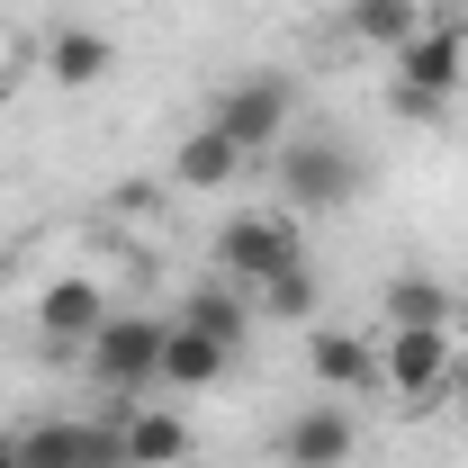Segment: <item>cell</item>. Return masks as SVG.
I'll return each instance as SVG.
<instances>
[{
	"instance_id": "1",
	"label": "cell",
	"mask_w": 468,
	"mask_h": 468,
	"mask_svg": "<svg viewBox=\"0 0 468 468\" xmlns=\"http://www.w3.org/2000/svg\"><path fill=\"white\" fill-rule=\"evenodd\" d=\"M297 261H306V226L289 207H243V217L217 226V280H234V289H261Z\"/></svg>"
},
{
	"instance_id": "2",
	"label": "cell",
	"mask_w": 468,
	"mask_h": 468,
	"mask_svg": "<svg viewBox=\"0 0 468 468\" xmlns=\"http://www.w3.org/2000/svg\"><path fill=\"white\" fill-rule=\"evenodd\" d=\"M451 369H460L451 324H406V334H388V343H378V388H388L406 414L441 406V397H451Z\"/></svg>"
},
{
	"instance_id": "3",
	"label": "cell",
	"mask_w": 468,
	"mask_h": 468,
	"mask_svg": "<svg viewBox=\"0 0 468 468\" xmlns=\"http://www.w3.org/2000/svg\"><path fill=\"white\" fill-rule=\"evenodd\" d=\"M163 315H109L90 343H81V360H90V378L100 388H117V397H135V388H154L163 378Z\"/></svg>"
},
{
	"instance_id": "4",
	"label": "cell",
	"mask_w": 468,
	"mask_h": 468,
	"mask_svg": "<svg viewBox=\"0 0 468 468\" xmlns=\"http://www.w3.org/2000/svg\"><path fill=\"white\" fill-rule=\"evenodd\" d=\"M460 81H468V18H451V9H423V27L397 46V90L451 100Z\"/></svg>"
},
{
	"instance_id": "5",
	"label": "cell",
	"mask_w": 468,
	"mask_h": 468,
	"mask_svg": "<svg viewBox=\"0 0 468 468\" xmlns=\"http://www.w3.org/2000/svg\"><path fill=\"white\" fill-rule=\"evenodd\" d=\"M207 126L226 135L243 163H252V154H271V144L289 135V81H280V72H243L226 100H217V117H207Z\"/></svg>"
},
{
	"instance_id": "6",
	"label": "cell",
	"mask_w": 468,
	"mask_h": 468,
	"mask_svg": "<svg viewBox=\"0 0 468 468\" xmlns=\"http://www.w3.org/2000/svg\"><path fill=\"white\" fill-rule=\"evenodd\" d=\"M280 189H289V217H334L351 189H360V172H351V154L334 135H306V144H289V163H280Z\"/></svg>"
},
{
	"instance_id": "7",
	"label": "cell",
	"mask_w": 468,
	"mask_h": 468,
	"mask_svg": "<svg viewBox=\"0 0 468 468\" xmlns=\"http://www.w3.org/2000/svg\"><path fill=\"white\" fill-rule=\"evenodd\" d=\"M18 460L27 468H126V441H117V423L55 414V423H27L18 432Z\"/></svg>"
},
{
	"instance_id": "8",
	"label": "cell",
	"mask_w": 468,
	"mask_h": 468,
	"mask_svg": "<svg viewBox=\"0 0 468 468\" xmlns=\"http://www.w3.org/2000/svg\"><path fill=\"white\" fill-rule=\"evenodd\" d=\"M306 378H324L334 397H378V343L315 324V334H306Z\"/></svg>"
},
{
	"instance_id": "9",
	"label": "cell",
	"mask_w": 468,
	"mask_h": 468,
	"mask_svg": "<svg viewBox=\"0 0 468 468\" xmlns=\"http://www.w3.org/2000/svg\"><path fill=\"white\" fill-rule=\"evenodd\" d=\"M351 441H360V423H351L343 406H306V414H289V432H280V460L289 468H343Z\"/></svg>"
},
{
	"instance_id": "10",
	"label": "cell",
	"mask_w": 468,
	"mask_h": 468,
	"mask_svg": "<svg viewBox=\"0 0 468 468\" xmlns=\"http://www.w3.org/2000/svg\"><path fill=\"white\" fill-rule=\"evenodd\" d=\"M109 324V297H100V280H55V289L37 297V334L63 351H81L90 334Z\"/></svg>"
},
{
	"instance_id": "11",
	"label": "cell",
	"mask_w": 468,
	"mask_h": 468,
	"mask_svg": "<svg viewBox=\"0 0 468 468\" xmlns=\"http://www.w3.org/2000/svg\"><path fill=\"white\" fill-rule=\"evenodd\" d=\"M172 324H189V334H207V343H226V351L252 343V306H243V289H234V280H207V289H189Z\"/></svg>"
},
{
	"instance_id": "12",
	"label": "cell",
	"mask_w": 468,
	"mask_h": 468,
	"mask_svg": "<svg viewBox=\"0 0 468 468\" xmlns=\"http://www.w3.org/2000/svg\"><path fill=\"white\" fill-rule=\"evenodd\" d=\"M109 63H117V46L100 37V27H55V37H46V81H55V90L109 81Z\"/></svg>"
},
{
	"instance_id": "13",
	"label": "cell",
	"mask_w": 468,
	"mask_h": 468,
	"mask_svg": "<svg viewBox=\"0 0 468 468\" xmlns=\"http://www.w3.org/2000/svg\"><path fill=\"white\" fill-rule=\"evenodd\" d=\"M117 441H126V468H180L189 460V423H180L172 406H144L117 423Z\"/></svg>"
},
{
	"instance_id": "14",
	"label": "cell",
	"mask_w": 468,
	"mask_h": 468,
	"mask_svg": "<svg viewBox=\"0 0 468 468\" xmlns=\"http://www.w3.org/2000/svg\"><path fill=\"white\" fill-rule=\"evenodd\" d=\"M226 369H234L226 343H207V334H189V324L163 334V388H217Z\"/></svg>"
},
{
	"instance_id": "15",
	"label": "cell",
	"mask_w": 468,
	"mask_h": 468,
	"mask_svg": "<svg viewBox=\"0 0 468 468\" xmlns=\"http://www.w3.org/2000/svg\"><path fill=\"white\" fill-rule=\"evenodd\" d=\"M388 334H406V324H451L460 306H451V289L441 280H423V271H406V280H388Z\"/></svg>"
},
{
	"instance_id": "16",
	"label": "cell",
	"mask_w": 468,
	"mask_h": 468,
	"mask_svg": "<svg viewBox=\"0 0 468 468\" xmlns=\"http://www.w3.org/2000/svg\"><path fill=\"white\" fill-rule=\"evenodd\" d=\"M180 189H226L234 172H243V154H234L226 135H217V126H198V135H189V144H180Z\"/></svg>"
},
{
	"instance_id": "17",
	"label": "cell",
	"mask_w": 468,
	"mask_h": 468,
	"mask_svg": "<svg viewBox=\"0 0 468 468\" xmlns=\"http://www.w3.org/2000/svg\"><path fill=\"white\" fill-rule=\"evenodd\" d=\"M414 27H423V0H351V37L360 46H388L397 55Z\"/></svg>"
},
{
	"instance_id": "18",
	"label": "cell",
	"mask_w": 468,
	"mask_h": 468,
	"mask_svg": "<svg viewBox=\"0 0 468 468\" xmlns=\"http://www.w3.org/2000/svg\"><path fill=\"white\" fill-rule=\"evenodd\" d=\"M261 315H280V324H306L315 306H324V280H315V261H297V271H280V280H261Z\"/></svg>"
},
{
	"instance_id": "19",
	"label": "cell",
	"mask_w": 468,
	"mask_h": 468,
	"mask_svg": "<svg viewBox=\"0 0 468 468\" xmlns=\"http://www.w3.org/2000/svg\"><path fill=\"white\" fill-rule=\"evenodd\" d=\"M451 109V100H423V90H397V117H414V126H423V117H441Z\"/></svg>"
},
{
	"instance_id": "20",
	"label": "cell",
	"mask_w": 468,
	"mask_h": 468,
	"mask_svg": "<svg viewBox=\"0 0 468 468\" xmlns=\"http://www.w3.org/2000/svg\"><path fill=\"white\" fill-rule=\"evenodd\" d=\"M451 406L468 414V351H460V369H451Z\"/></svg>"
},
{
	"instance_id": "21",
	"label": "cell",
	"mask_w": 468,
	"mask_h": 468,
	"mask_svg": "<svg viewBox=\"0 0 468 468\" xmlns=\"http://www.w3.org/2000/svg\"><path fill=\"white\" fill-rule=\"evenodd\" d=\"M0 468H27V460H18V432H0Z\"/></svg>"
},
{
	"instance_id": "22",
	"label": "cell",
	"mask_w": 468,
	"mask_h": 468,
	"mask_svg": "<svg viewBox=\"0 0 468 468\" xmlns=\"http://www.w3.org/2000/svg\"><path fill=\"white\" fill-rule=\"evenodd\" d=\"M423 9H451V0H423Z\"/></svg>"
}]
</instances>
